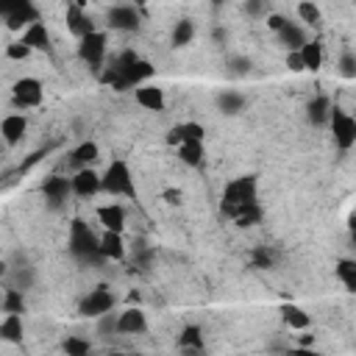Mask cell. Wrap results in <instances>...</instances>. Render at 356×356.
<instances>
[{
    "label": "cell",
    "instance_id": "6da1fadb",
    "mask_svg": "<svg viewBox=\"0 0 356 356\" xmlns=\"http://www.w3.org/2000/svg\"><path fill=\"white\" fill-rule=\"evenodd\" d=\"M256 203V178L253 175H242L225 184L222 189V211L228 217H236L245 206Z\"/></svg>",
    "mask_w": 356,
    "mask_h": 356
},
{
    "label": "cell",
    "instance_id": "7a4b0ae2",
    "mask_svg": "<svg viewBox=\"0 0 356 356\" xmlns=\"http://www.w3.org/2000/svg\"><path fill=\"white\" fill-rule=\"evenodd\" d=\"M100 192L111 195V197H136V186H134V175L131 167L122 159H114L106 172L100 175Z\"/></svg>",
    "mask_w": 356,
    "mask_h": 356
},
{
    "label": "cell",
    "instance_id": "3957f363",
    "mask_svg": "<svg viewBox=\"0 0 356 356\" xmlns=\"http://www.w3.org/2000/svg\"><path fill=\"white\" fill-rule=\"evenodd\" d=\"M328 128H331V136H334V145L348 153L353 145H356V117L350 111H342V108H331V117H328Z\"/></svg>",
    "mask_w": 356,
    "mask_h": 356
},
{
    "label": "cell",
    "instance_id": "277c9868",
    "mask_svg": "<svg viewBox=\"0 0 356 356\" xmlns=\"http://www.w3.org/2000/svg\"><path fill=\"white\" fill-rule=\"evenodd\" d=\"M67 248H70V253L75 259H92V256H97V236H95V231L83 220H72L70 222Z\"/></svg>",
    "mask_w": 356,
    "mask_h": 356
},
{
    "label": "cell",
    "instance_id": "5b68a950",
    "mask_svg": "<svg viewBox=\"0 0 356 356\" xmlns=\"http://www.w3.org/2000/svg\"><path fill=\"white\" fill-rule=\"evenodd\" d=\"M108 53V36L106 31H92L89 36L78 39V56L89 70H100Z\"/></svg>",
    "mask_w": 356,
    "mask_h": 356
},
{
    "label": "cell",
    "instance_id": "8992f818",
    "mask_svg": "<svg viewBox=\"0 0 356 356\" xmlns=\"http://www.w3.org/2000/svg\"><path fill=\"white\" fill-rule=\"evenodd\" d=\"M111 309H114V292L108 286H103V284L89 289V295H83V300L78 303V314L81 317H92V320L108 314Z\"/></svg>",
    "mask_w": 356,
    "mask_h": 356
},
{
    "label": "cell",
    "instance_id": "52a82bcc",
    "mask_svg": "<svg viewBox=\"0 0 356 356\" xmlns=\"http://www.w3.org/2000/svg\"><path fill=\"white\" fill-rule=\"evenodd\" d=\"M11 100L17 108H36L44 100V86L36 78H19L11 86Z\"/></svg>",
    "mask_w": 356,
    "mask_h": 356
},
{
    "label": "cell",
    "instance_id": "ba28073f",
    "mask_svg": "<svg viewBox=\"0 0 356 356\" xmlns=\"http://www.w3.org/2000/svg\"><path fill=\"white\" fill-rule=\"evenodd\" d=\"M106 19L114 31H136L142 22V11L134 3H117L106 11Z\"/></svg>",
    "mask_w": 356,
    "mask_h": 356
},
{
    "label": "cell",
    "instance_id": "9c48e42d",
    "mask_svg": "<svg viewBox=\"0 0 356 356\" xmlns=\"http://www.w3.org/2000/svg\"><path fill=\"white\" fill-rule=\"evenodd\" d=\"M64 22H67V31H70L75 39H83V36H89L92 31H97L95 22H92V17L86 14V8H83L81 3H67Z\"/></svg>",
    "mask_w": 356,
    "mask_h": 356
},
{
    "label": "cell",
    "instance_id": "30bf717a",
    "mask_svg": "<svg viewBox=\"0 0 356 356\" xmlns=\"http://www.w3.org/2000/svg\"><path fill=\"white\" fill-rule=\"evenodd\" d=\"M70 189L72 195L78 197H92L100 192V172H95L92 167H83V170H75V175L70 178Z\"/></svg>",
    "mask_w": 356,
    "mask_h": 356
},
{
    "label": "cell",
    "instance_id": "8fae6325",
    "mask_svg": "<svg viewBox=\"0 0 356 356\" xmlns=\"http://www.w3.org/2000/svg\"><path fill=\"white\" fill-rule=\"evenodd\" d=\"M42 192H44V200H47L50 209H61V206L67 203V197L72 195L70 178H64V175H50V178L42 184Z\"/></svg>",
    "mask_w": 356,
    "mask_h": 356
},
{
    "label": "cell",
    "instance_id": "7c38bea8",
    "mask_svg": "<svg viewBox=\"0 0 356 356\" xmlns=\"http://www.w3.org/2000/svg\"><path fill=\"white\" fill-rule=\"evenodd\" d=\"M97 256L106 259V261H122L125 259V239H122V234L103 231L97 236Z\"/></svg>",
    "mask_w": 356,
    "mask_h": 356
},
{
    "label": "cell",
    "instance_id": "4fadbf2b",
    "mask_svg": "<svg viewBox=\"0 0 356 356\" xmlns=\"http://www.w3.org/2000/svg\"><path fill=\"white\" fill-rule=\"evenodd\" d=\"M147 331V317L139 306H125L117 314V334H145Z\"/></svg>",
    "mask_w": 356,
    "mask_h": 356
},
{
    "label": "cell",
    "instance_id": "5bb4252c",
    "mask_svg": "<svg viewBox=\"0 0 356 356\" xmlns=\"http://www.w3.org/2000/svg\"><path fill=\"white\" fill-rule=\"evenodd\" d=\"M19 42L33 53V50H50V31L44 28V22L42 19H36V22H31L22 33H19Z\"/></svg>",
    "mask_w": 356,
    "mask_h": 356
},
{
    "label": "cell",
    "instance_id": "9a60e30c",
    "mask_svg": "<svg viewBox=\"0 0 356 356\" xmlns=\"http://www.w3.org/2000/svg\"><path fill=\"white\" fill-rule=\"evenodd\" d=\"M25 134H28V120H25V114H6V117L0 120V136H3L6 145L22 142Z\"/></svg>",
    "mask_w": 356,
    "mask_h": 356
},
{
    "label": "cell",
    "instance_id": "2e32d148",
    "mask_svg": "<svg viewBox=\"0 0 356 356\" xmlns=\"http://www.w3.org/2000/svg\"><path fill=\"white\" fill-rule=\"evenodd\" d=\"M97 222L103 225V231L122 234L125 231V209L120 203H103L97 209Z\"/></svg>",
    "mask_w": 356,
    "mask_h": 356
},
{
    "label": "cell",
    "instance_id": "e0dca14e",
    "mask_svg": "<svg viewBox=\"0 0 356 356\" xmlns=\"http://www.w3.org/2000/svg\"><path fill=\"white\" fill-rule=\"evenodd\" d=\"M134 97H136V103H139L142 108H147V111H161V108H164V89L156 86V83H142V86H136Z\"/></svg>",
    "mask_w": 356,
    "mask_h": 356
},
{
    "label": "cell",
    "instance_id": "ac0fdd59",
    "mask_svg": "<svg viewBox=\"0 0 356 356\" xmlns=\"http://www.w3.org/2000/svg\"><path fill=\"white\" fill-rule=\"evenodd\" d=\"M278 42L286 47V53H292V50H300L306 42H309V33H306V28L303 25H298V22H286L278 33Z\"/></svg>",
    "mask_w": 356,
    "mask_h": 356
},
{
    "label": "cell",
    "instance_id": "d6986e66",
    "mask_svg": "<svg viewBox=\"0 0 356 356\" xmlns=\"http://www.w3.org/2000/svg\"><path fill=\"white\" fill-rule=\"evenodd\" d=\"M331 108H334V106H331V97H328V95H317V97L306 106V117H309V122H312V125H317V128H320V125H328Z\"/></svg>",
    "mask_w": 356,
    "mask_h": 356
},
{
    "label": "cell",
    "instance_id": "ffe728a7",
    "mask_svg": "<svg viewBox=\"0 0 356 356\" xmlns=\"http://www.w3.org/2000/svg\"><path fill=\"white\" fill-rule=\"evenodd\" d=\"M100 156V147H97V142H92V139H86V142H81L72 153H70V167H75V170H83V167H92V161Z\"/></svg>",
    "mask_w": 356,
    "mask_h": 356
},
{
    "label": "cell",
    "instance_id": "44dd1931",
    "mask_svg": "<svg viewBox=\"0 0 356 356\" xmlns=\"http://www.w3.org/2000/svg\"><path fill=\"white\" fill-rule=\"evenodd\" d=\"M22 334H25V325H22V314H6L0 320V339L3 342H22Z\"/></svg>",
    "mask_w": 356,
    "mask_h": 356
},
{
    "label": "cell",
    "instance_id": "7402d4cb",
    "mask_svg": "<svg viewBox=\"0 0 356 356\" xmlns=\"http://www.w3.org/2000/svg\"><path fill=\"white\" fill-rule=\"evenodd\" d=\"M178 159H181L186 167H203V161H206V147H203V142H181V145H178Z\"/></svg>",
    "mask_w": 356,
    "mask_h": 356
},
{
    "label": "cell",
    "instance_id": "603a6c76",
    "mask_svg": "<svg viewBox=\"0 0 356 356\" xmlns=\"http://www.w3.org/2000/svg\"><path fill=\"white\" fill-rule=\"evenodd\" d=\"M178 348L184 353H203V331L197 325H186L178 334Z\"/></svg>",
    "mask_w": 356,
    "mask_h": 356
},
{
    "label": "cell",
    "instance_id": "cb8c5ba5",
    "mask_svg": "<svg viewBox=\"0 0 356 356\" xmlns=\"http://www.w3.org/2000/svg\"><path fill=\"white\" fill-rule=\"evenodd\" d=\"M300 61H303V70H320L323 67V44H320V39H309L300 50Z\"/></svg>",
    "mask_w": 356,
    "mask_h": 356
},
{
    "label": "cell",
    "instance_id": "d4e9b609",
    "mask_svg": "<svg viewBox=\"0 0 356 356\" xmlns=\"http://www.w3.org/2000/svg\"><path fill=\"white\" fill-rule=\"evenodd\" d=\"M281 317H284V323H286L289 328H295V331H306V328L312 325V317H309L300 306H292V303H286V306L281 309Z\"/></svg>",
    "mask_w": 356,
    "mask_h": 356
},
{
    "label": "cell",
    "instance_id": "484cf974",
    "mask_svg": "<svg viewBox=\"0 0 356 356\" xmlns=\"http://www.w3.org/2000/svg\"><path fill=\"white\" fill-rule=\"evenodd\" d=\"M192 39H195V22H192V19H178V22L172 25L170 44H172V47H186Z\"/></svg>",
    "mask_w": 356,
    "mask_h": 356
},
{
    "label": "cell",
    "instance_id": "4316f807",
    "mask_svg": "<svg viewBox=\"0 0 356 356\" xmlns=\"http://www.w3.org/2000/svg\"><path fill=\"white\" fill-rule=\"evenodd\" d=\"M245 95H239V92H222L220 97H217V108L222 111V114H228V117H234V114H239L242 108H245Z\"/></svg>",
    "mask_w": 356,
    "mask_h": 356
},
{
    "label": "cell",
    "instance_id": "83f0119b",
    "mask_svg": "<svg viewBox=\"0 0 356 356\" xmlns=\"http://www.w3.org/2000/svg\"><path fill=\"white\" fill-rule=\"evenodd\" d=\"M334 273H337V278L342 281V286H345L348 292L356 289V261H353V259H339L337 267H334Z\"/></svg>",
    "mask_w": 356,
    "mask_h": 356
},
{
    "label": "cell",
    "instance_id": "f1b7e54d",
    "mask_svg": "<svg viewBox=\"0 0 356 356\" xmlns=\"http://www.w3.org/2000/svg\"><path fill=\"white\" fill-rule=\"evenodd\" d=\"M61 348H64L67 356H92V342H89L86 337H78V334L64 337Z\"/></svg>",
    "mask_w": 356,
    "mask_h": 356
},
{
    "label": "cell",
    "instance_id": "f546056e",
    "mask_svg": "<svg viewBox=\"0 0 356 356\" xmlns=\"http://www.w3.org/2000/svg\"><path fill=\"white\" fill-rule=\"evenodd\" d=\"M0 309H3L6 314H22V312H25V298H22V292H19V289H11V286H6Z\"/></svg>",
    "mask_w": 356,
    "mask_h": 356
},
{
    "label": "cell",
    "instance_id": "4dcf8cb0",
    "mask_svg": "<svg viewBox=\"0 0 356 356\" xmlns=\"http://www.w3.org/2000/svg\"><path fill=\"white\" fill-rule=\"evenodd\" d=\"M175 131H178L181 142H203V136H206V131H203L200 122H178Z\"/></svg>",
    "mask_w": 356,
    "mask_h": 356
},
{
    "label": "cell",
    "instance_id": "1f68e13d",
    "mask_svg": "<svg viewBox=\"0 0 356 356\" xmlns=\"http://www.w3.org/2000/svg\"><path fill=\"white\" fill-rule=\"evenodd\" d=\"M261 220V206L259 203H253V206H245L236 217H234V222L239 225V228H248V225H256Z\"/></svg>",
    "mask_w": 356,
    "mask_h": 356
},
{
    "label": "cell",
    "instance_id": "d6a6232c",
    "mask_svg": "<svg viewBox=\"0 0 356 356\" xmlns=\"http://www.w3.org/2000/svg\"><path fill=\"white\" fill-rule=\"evenodd\" d=\"M295 11H298L300 22H309V25L320 22V6H317V3H312V0H303V3H298V6H295Z\"/></svg>",
    "mask_w": 356,
    "mask_h": 356
},
{
    "label": "cell",
    "instance_id": "836d02e7",
    "mask_svg": "<svg viewBox=\"0 0 356 356\" xmlns=\"http://www.w3.org/2000/svg\"><path fill=\"white\" fill-rule=\"evenodd\" d=\"M339 72H342V78H348V81L356 78V53H353V50H345V53L339 56Z\"/></svg>",
    "mask_w": 356,
    "mask_h": 356
},
{
    "label": "cell",
    "instance_id": "e575fe53",
    "mask_svg": "<svg viewBox=\"0 0 356 356\" xmlns=\"http://www.w3.org/2000/svg\"><path fill=\"white\" fill-rule=\"evenodd\" d=\"M6 58H8V61H25V58H31V50L17 39V42L6 44Z\"/></svg>",
    "mask_w": 356,
    "mask_h": 356
},
{
    "label": "cell",
    "instance_id": "d590c367",
    "mask_svg": "<svg viewBox=\"0 0 356 356\" xmlns=\"http://www.w3.org/2000/svg\"><path fill=\"white\" fill-rule=\"evenodd\" d=\"M245 14H248V17H267V14H270V3L248 0V3H245Z\"/></svg>",
    "mask_w": 356,
    "mask_h": 356
},
{
    "label": "cell",
    "instance_id": "8d00e7d4",
    "mask_svg": "<svg viewBox=\"0 0 356 356\" xmlns=\"http://www.w3.org/2000/svg\"><path fill=\"white\" fill-rule=\"evenodd\" d=\"M273 259H275V256H273V250H267V248H256V250H253V264H256V267H270Z\"/></svg>",
    "mask_w": 356,
    "mask_h": 356
},
{
    "label": "cell",
    "instance_id": "74e56055",
    "mask_svg": "<svg viewBox=\"0 0 356 356\" xmlns=\"http://www.w3.org/2000/svg\"><path fill=\"white\" fill-rule=\"evenodd\" d=\"M97 331L100 334H108V331H117V314H103V317H97Z\"/></svg>",
    "mask_w": 356,
    "mask_h": 356
},
{
    "label": "cell",
    "instance_id": "f35d334b",
    "mask_svg": "<svg viewBox=\"0 0 356 356\" xmlns=\"http://www.w3.org/2000/svg\"><path fill=\"white\" fill-rule=\"evenodd\" d=\"M264 19H267V28H270L273 33H278V31H281V28H284V25L289 22V19L284 17V14H273V11H270V14L264 17Z\"/></svg>",
    "mask_w": 356,
    "mask_h": 356
},
{
    "label": "cell",
    "instance_id": "ab89813d",
    "mask_svg": "<svg viewBox=\"0 0 356 356\" xmlns=\"http://www.w3.org/2000/svg\"><path fill=\"white\" fill-rule=\"evenodd\" d=\"M286 70L289 72H303V61H300V53L298 50L286 53Z\"/></svg>",
    "mask_w": 356,
    "mask_h": 356
},
{
    "label": "cell",
    "instance_id": "60d3db41",
    "mask_svg": "<svg viewBox=\"0 0 356 356\" xmlns=\"http://www.w3.org/2000/svg\"><path fill=\"white\" fill-rule=\"evenodd\" d=\"M161 197H164L167 203H172V206H178V203H181V189H175V186H170V189H164V192H161Z\"/></svg>",
    "mask_w": 356,
    "mask_h": 356
},
{
    "label": "cell",
    "instance_id": "b9f144b4",
    "mask_svg": "<svg viewBox=\"0 0 356 356\" xmlns=\"http://www.w3.org/2000/svg\"><path fill=\"white\" fill-rule=\"evenodd\" d=\"M231 64H234V72H236V75L248 72V67H250V61H248V58H234Z\"/></svg>",
    "mask_w": 356,
    "mask_h": 356
},
{
    "label": "cell",
    "instance_id": "7bdbcfd3",
    "mask_svg": "<svg viewBox=\"0 0 356 356\" xmlns=\"http://www.w3.org/2000/svg\"><path fill=\"white\" fill-rule=\"evenodd\" d=\"M286 356H320V353H314L312 348H292Z\"/></svg>",
    "mask_w": 356,
    "mask_h": 356
},
{
    "label": "cell",
    "instance_id": "ee69618b",
    "mask_svg": "<svg viewBox=\"0 0 356 356\" xmlns=\"http://www.w3.org/2000/svg\"><path fill=\"white\" fill-rule=\"evenodd\" d=\"M214 42H225V31L222 28H214Z\"/></svg>",
    "mask_w": 356,
    "mask_h": 356
},
{
    "label": "cell",
    "instance_id": "f6af8a7d",
    "mask_svg": "<svg viewBox=\"0 0 356 356\" xmlns=\"http://www.w3.org/2000/svg\"><path fill=\"white\" fill-rule=\"evenodd\" d=\"M3 275H8V264L0 259V278H3Z\"/></svg>",
    "mask_w": 356,
    "mask_h": 356
},
{
    "label": "cell",
    "instance_id": "bcb514c9",
    "mask_svg": "<svg viewBox=\"0 0 356 356\" xmlns=\"http://www.w3.org/2000/svg\"><path fill=\"white\" fill-rule=\"evenodd\" d=\"M3 292H6V286H3V284H0V303H3Z\"/></svg>",
    "mask_w": 356,
    "mask_h": 356
}]
</instances>
